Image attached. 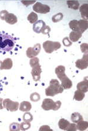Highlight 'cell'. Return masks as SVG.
I'll return each mask as SVG.
<instances>
[{"label":"cell","mask_w":88,"mask_h":131,"mask_svg":"<svg viewBox=\"0 0 88 131\" xmlns=\"http://www.w3.org/2000/svg\"><path fill=\"white\" fill-rule=\"evenodd\" d=\"M15 39L13 36L5 33H0V50L10 52L15 46Z\"/></svg>","instance_id":"obj_1"},{"label":"cell","mask_w":88,"mask_h":131,"mask_svg":"<svg viewBox=\"0 0 88 131\" xmlns=\"http://www.w3.org/2000/svg\"><path fill=\"white\" fill-rule=\"evenodd\" d=\"M63 90L64 89L60 84L58 80L56 79H52L50 83V86L45 89V95L54 97L56 94L62 93Z\"/></svg>","instance_id":"obj_2"},{"label":"cell","mask_w":88,"mask_h":131,"mask_svg":"<svg viewBox=\"0 0 88 131\" xmlns=\"http://www.w3.org/2000/svg\"><path fill=\"white\" fill-rule=\"evenodd\" d=\"M39 59L38 57H35L30 60V64L32 67L31 75L35 81H38L41 79V73H42L41 66L39 63Z\"/></svg>","instance_id":"obj_3"},{"label":"cell","mask_w":88,"mask_h":131,"mask_svg":"<svg viewBox=\"0 0 88 131\" xmlns=\"http://www.w3.org/2000/svg\"><path fill=\"white\" fill-rule=\"evenodd\" d=\"M61 104H61V102L60 101L54 102L52 99L45 98L43 101L41 106L42 109L45 111H57L61 108Z\"/></svg>","instance_id":"obj_4"},{"label":"cell","mask_w":88,"mask_h":131,"mask_svg":"<svg viewBox=\"0 0 88 131\" xmlns=\"http://www.w3.org/2000/svg\"><path fill=\"white\" fill-rule=\"evenodd\" d=\"M61 45L59 42H52L47 40L43 43V48L47 53H52L54 51H56L60 49Z\"/></svg>","instance_id":"obj_5"},{"label":"cell","mask_w":88,"mask_h":131,"mask_svg":"<svg viewBox=\"0 0 88 131\" xmlns=\"http://www.w3.org/2000/svg\"><path fill=\"white\" fill-rule=\"evenodd\" d=\"M3 106L11 112L17 111L19 108V103L17 101H13L9 98L3 100Z\"/></svg>","instance_id":"obj_6"},{"label":"cell","mask_w":88,"mask_h":131,"mask_svg":"<svg viewBox=\"0 0 88 131\" xmlns=\"http://www.w3.org/2000/svg\"><path fill=\"white\" fill-rule=\"evenodd\" d=\"M33 10L36 12L40 14H46L50 12L51 8L48 5L46 4H43L40 2L35 3V4L33 5Z\"/></svg>","instance_id":"obj_7"},{"label":"cell","mask_w":88,"mask_h":131,"mask_svg":"<svg viewBox=\"0 0 88 131\" xmlns=\"http://www.w3.org/2000/svg\"><path fill=\"white\" fill-rule=\"evenodd\" d=\"M41 46L40 43H37L34 45L33 48L30 47L28 48L27 50H26V56L28 58H33V57H36L38 56L41 51Z\"/></svg>","instance_id":"obj_8"},{"label":"cell","mask_w":88,"mask_h":131,"mask_svg":"<svg viewBox=\"0 0 88 131\" xmlns=\"http://www.w3.org/2000/svg\"><path fill=\"white\" fill-rule=\"evenodd\" d=\"M77 68L81 70L86 69L88 66V57L87 54H84L81 59H77L75 63Z\"/></svg>","instance_id":"obj_9"},{"label":"cell","mask_w":88,"mask_h":131,"mask_svg":"<svg viewBox=\"0 0 88 131\" xmlns=\"http://www.w3.org/2000/svg\"><path fill=\"white\" fill-rule=\"evenodd\" d=\"M13 63L11 59L7 58L3 61L0 60V70H9L13 67Z\"/></svg>","instance_id":"obj_10"},{"label":"cell","mask_w":88,"mask_h":131,"mask_svg":"<svg viewBox=\"0 0 88 131\" xmlns=\"http://www.w3.org/2000/svg\"><path fill=\"white\" fill-rule=\"evenodd\" d=\"M46 25L44 21H43L42 20H38L37 22H36L33 25V30L36 34H40V33H41L42 29Z\"/></svg>","instance_id":"obj_11"},{"label":"cell","mask_w":88,"mask_h":131,"mask_svg":"<svg viewBox=\"0 0 88 131\" xmlns=\"http://www.w3.org/2000/svg\"><path fill=\"white\" fill-rule=\"evenodd\" d=\"M61 85L63 87V89H70L72 87V81L68 77H67V75L62 78L61 80Z\"/></svg>","instance_id":"obj_12"},{"label":"cell","mask_w":88,"mask_h":131,"mask_svg":"<svg viewBox=\"0 0 88 131\" xmlns=\"http://www.w3.org/2000/svg\"><path fill=\"white\" fill-rule=\"evenodd\" d=\"M79 11L81 14V16L84 20L88 19V4H83L79 8Z\"/></svg>","instance_id":"obj_13"},{"label":"cell","mask_w":88,"mask_h":131,"mask_svg":"<svg viewBox=\"0 0 88 131\" xmlns=\"http://www.w3.org/2000/svg\"><path fill=\"white\" fill-rule=\"evenodd\" d=\"M55 72L57 75V76H58V78L60 80L62 79V78L66 75V74H65V67L63 66H58L55 69Z\"/></svg>","instance_id":"obj_14"},{"label":"cell","mask_w":88,"mask_h":131,"mask_svg":"<svg viewBox=\"0 0 88 131\" xmlns=\"http://www.w3.org/2000/svg\"><path fill=\"white\" fill-rule=\"evenodd\" d=\"M77 89L83 93H85L87 92L88 89V81L87 79L84 80L83 81L80 82L77 85Z\"/></svg>","instance_id":"obj_15"},{"label":"cell","mask_w":88,"mask_h":131,"mask_svg":"<svg viewBox=\"0 0 88 131\" xmlns=\"http://www.w3.org/2000/svg\"><path fill=\"white\" fill-rule=\"evenodd\" d=\"M82 34L81 32H75L72 31L70 33L69 36V39L71 42H76L78 41L82 37Z\"/></svg>","instance_id":"obj_16"},{"label":"cell","mask_w":88,"mask_h":131,"mask_svg":"<svg viewBox=\"0 0 88 131\" xmlns=\"http://www.w3.org/2000/svg\"><path fill=\"white\" fill-rule=\"evenodd\" d=\"M6 22L10 25H14L16 24L18 21L17 17L14 14L8 13L5 18Z\"/></svg>","instance_id":"obj_17"},{"label":"cell","mask_w":88,"mask_h":131,"mask_svg":"<svg viewBox=\"0 0 88 131\" xmlns=\"http://www.w3.org/2000/svg\"><path fill=\"white\" fill-rule=\"evenodd\" d=\"M31 104L28 101H22L20 104L19 110L22 112H28L31 110Z\"/></svg>","instance_id":"obj_18"},{"label":"cell","mask_w":88,"mask_h":131,"mask_svg":"<svg viewBox=\"0 0 88 131\" xmlns=\"http://www.w3.org/2000/svg\"><path fill=\"white\" fill-rule=\"evenodd\" d=\"M79 22V30L82 34H83L84 32H85L87 30L88 27V22L87 20H84V19H81L78 20Z\"/></svg>","instance_id":"obj_19"},{"label":"cell","mask_w":88,"mask_h":131,"mask_svg":"<svg viewBox=\"0 0 88 131\" xmlns=\"http://www.w3.org/2000/svg\"><path fill=\"white\" fill-rule=\"evenodd\" d=\"M69 124H70V122H69L68 121H67L65 119L62 118L59 120L58 122V126L59 128L62 130H66L67 127L69 126Z\"/></svg>","instance_id":"obj_20"},{"label":"cell","mask_w":88,"mask_h":131,"mask_svg":"<svg viewBox=\"0 0 88 131\" xmlns=\"http://www.w3.org/2000/svg\"><path fill=\"white\" fill-rule=\"evenodd\" d=\"M69 27H70V28L73 30V31L80 32L78 20H71L69 23Z\"/></svg>","instance_id":"obj_21"},{"label":"cell","mask_w":88,"mask_h":131,"mask_svg":"<svg viewBox=\"0 0 88 131\" xmlns=\"http://www.w3.org/2000/svg\"><path fill=\"white\" fill-rule=\"evenodd\" d=\"M71 119L72 122L75 123V124H77V123H78L81 121L83 120V117L78 112H74V113L72 114Z\"/></svg>","instance_id":"obj_22"},{"label":"cell","mask_w":88,"mask_h":131,"mask_svg":"<svg viewBox=\"0 0 88 131\" xmlns=\"http://www.w3.org/2000/svg\"><path fill=\"white\" fill-rule=\"evenodd\" d=\"M67 5L68 8L74 10L78 9L80 7V4L78 1H67Z\"/></svg>","instance_id":"obj_23"},{"label":"cell","mask_w":88,"mask_h":131,"mask_svg":"<svg viewBox=\"0 0 88 131\" xmlns=\"http://www.w3.org/2000/svg\"><path fill=\"white\" fill-rule=\"evenodd\" d=\"M38 19V15L34 12H31V13L27 16L28 20L32 24H34L36 22H37Z\"/></svg>","instance_id":"obj_24"},{"label":"cell","mask_w":88,"mask_h":131,"mask_svg":"<svg viewBox=\"0 0 88 131\" xmlns=\"http://www.w3.org/2000/svg\"><path fill=\"white\" fill-rule=\"evenodd\" d=\"M85 93L81 91H79V90H77L75 92L74 96H73V99L75 100H76V101H82L83 100V98H85Z\"/></svg>","instance_id":"obj_25"},{"label":"cell","mask_w":88,"mask_h":131,"mask_svg":"<svg viewBox=\"0 0 88 131\" xmlns=\"http://www.w3.org/2000/svg\"><path fill=\"white\" fill-rule=\"evenodd\" d=\"M76 128L77 129L79 130L83 131L86 129L88 127V122L87 121H81L77 123Z\"/></svg>","instance_id":"obj_26"},{"label":"cell","mask_w":88,"mask_h":131,"mask_svg":"<svg viewBox=\"0 0 88 131\" xmlns=\"http://www.w3.org/2000/svg\"><path fill=\"white\" fill-rule=\"evenodd\" d=\"M63 14L61 13V12H59V13L56 14V15H54L52 16V20L53 22H55V23H56V22L61 21V20L63 19Z\"/></svg>","instance_id":"obj_27"},{"label":"cell","mask_w":88,"mask_h":131,"mask_svg":"<svg viewBox=\"0 0 88 131\" xmlns=\"http://www.w3.org/2000/svg\"><path fill=\"white\" fill-rule=\"evenodd\" d=\"M23 120L25 122H31L33 120V115L30 112H25L23 115Z\"/></svg>","instance_id":"obj_28"},{"label":"cell","mask_w":88,"mask_h":131,"mask_svg":"<svg viewBox=\"0 0 88 131\" xmlns=\"http://www.w3.org/2000/svg\"><path fill=\"white\" fill-rule=\"evenodd\" d=\"M41 99L40 95L37 93H34L31 94L30 95V100L31 101L33 102H37L40 101Z\"/></svg>","instance_id":"obj_29"},{"label":"cell","mask_w":88,"mask_h":131,"mask_svg":"<svg viewBox=\"0 0 88 131\" xmlns=\"http://www.w3.org/2000/svg\"><path fill=\"white\" fill-rule=\"evenodd\" d=\"M31 124L29 122H22L20 124V130H28V129L31 128Z\"/></svg>","instance_id":"obj_30"},{"label":"cell","mask_w":88,"mask_h":131,"mask_svg":"<svg viewBox=\"0 0 88 131\" xmlns=\"http://www.w3.org/2000/svg\"><path fill=\"white\" fill-rule=\"evenodd\" d=\"M9 130L11 131H19L20 130V124L18 123H12L9 125Z\"/></svg>","instance_id":"obj_31"},{"label":"cell","mask_w":88,"mask_h":131,"mask_svg":"<svg viewBox=\"0 0 88 131\" xmlns=\"http://www.w3.org/2000/svg\"><path fill=\"white\" fill-rule=\"evenodd\" d=\"M81 49L82 52H83L84 54H87L88 52V45L86 43L81 44Z\"/></svg>","instance_id":"obj_32"},{"label":"cell","mask_w":88,"mask_h":131,"mask_svg":"<svg viewBox=\"0 0 88 131\" xmlns=\"http://www.w3.org/2000/svg\"><path fill=\"white\" fill-rule=\"evenodd\" d=\"M62 42H63V45L66 47H69V46H71L72 45V42L71 41L69 40L68 37H66V38H65L64 39H63L62 40Z\"/></svg>","instance_id":"obj_33"},{"label":"cell","mask_w":88,"mask_h":131,"mask_svg":"<svg viewBox=\"0 0 88 131\" xmlns=\"http://www.w3.org/2000/svg\"><path fill=\"white\" fill-rule=\"evenodd\" d=\"M76 125L75 123H73V124H71L70 123V124H69V126L67 127L66 129L67 131H76Z\"/></svg>","instance_id":"obj_34"},{"label":"cell","mask_w":88,"mask_h":131,"mask_svg":"<svg viewBox=\"0 0 88 131\" xmlns=\"http://www.w3.org/2000/svg\"><path fill=\"white\" fill-rule=\"evenodd\" d=\"M51 31V28L49 26H45L43 29L41 31V33L44 35H47L49 34V33Z\"/></svg>","instance_id":"obj_35"},{"label":"cell","mask_w":88,"mask_h":131,"mask_svg":"<svg viewBox=\"0 0 88 131\" xmlns=\"http://www.w3.org/2000/svg\"><path fill=\"white\" fill-rule=\"evenodd\" d=\"M8 14V12L7 10H4V11H1L0 12V18L2 20H5V18Z\"/></svg>","instance_id":"obj_36"},{"label":"cell","mask_w":88,"mask_h":131,"mask_svg":"<svg viewBox=\"0 0 88 131\" xmlns=\"http://www.w3.org/2000/svg\"><path fill=\"white\" fill-rule=\"evenodd\" d=\"M21 3L25 5V6H28L31 5V4H33L36 3L35 1H22Z\"/></svg>","instance_id":"obj_37"},{"label":"cell","mask_w":88,"mask_h":131,"mask_svg":"<svg viewBox=\"0 0 88 131\" xmlns=\"http://www.w3.org/2000/svg\"><path fill=\"white\" fill-rule=\"evenodd\" d=\"M52 130L50 128V127L48 126V125H44V126H42L41 127L40 129V131H42V130Z\"/></svg>","instance_id":"obj_38"},{"label":"cell","mask_w":88,"mask_h":131,"mask_svg":"<svg viewBox=\"0 0 88 131\" xmlns=\"http://www.w3.org/2000/svg\"><path fill=\"white\" fill-rule=\"evenodd\" d=\"M3 98H0V110H3L4 108V106L3 105Z\"/></svg>","instance_id":"obj_39"}]
</instances>
